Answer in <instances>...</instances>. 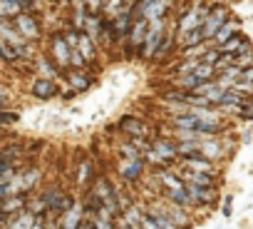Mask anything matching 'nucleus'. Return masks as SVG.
Wrapping results in <instances>:
<instances>
[{
    "instance_id": "obj_1",
    "label": "nucleus",
    "mask_w": 253,
    "mask_h": 229,
    "mask_svg": "<svg viewBox=\"0 0 253 229\" xmlns=\"http://www.w3.org/2000/svg\"><path fill=\"white\" fill-rule=\"evenodd\" d=\"M147 165L157 167V170H171L179 165V150H176V140L174 137H157L152 140V150L147 152Z\"/></svg>"
},
{
    "instance_id": "obj_2",
    "label": "nucleus",
    "mask_w": 253,
    "mask_h": 229,
    "mask_svg": "<svg viewBox=\"0 0 253 229\" xmlns=\"http://www.w3.org/2000/svg\"><path fill=\"white\" fill-rule=\"evenodd\" d=\"M147 160L139 157V160H117V179L126 187H134V184H142L147 179Z\"/></svg>"
},
{
    "instance_id": "obj_3",
    "label": "nucleus",
    "mask_w": 253,
    "mask_h": 229,
    "mask_svg": "<svg viewBox=\"0 0 253 229\" xmlns=\"http://www.w3.org/2000/svg\"><path fill=\"white\" fill-rule=\"evenodd\" d=\"M167 33H169L167 20H152V23H149L147 40H144V45H142V50H139V60H142V62H154V57H157V53H159V48H162Z\"/></svg>"
},
{
    "instance_id": "obj_4",
    "label": "nucleus",
    "mask_w": 253,
    "mask_h": 229,
    "mask_svg": "<svg viewBox=\"0 0 253 229\" xmlns=\"http://www.w3.org/2000/svg\"><path fill=\"white\" fill-rule=\"evenodd\" d=\"M40 197L45 199V204H47V212L50 214H55V217H65L77 202H75V197L70 194V192H65L62 187H47V189H42L40 192Z\"/></svg>"
},
{
    "instance_id": "obj_5",
    "label": "nucleus",
    "mask_w": 253,
    "mask_h": 229,
    "mask_svg": "<svg viewBox=\"0 0 253 229\" xmlns=\"http://www.w3.org/2000/svg\"><path fill=\"white\" fill-rule=\"evenodd\" d=\"M233 18V13H231V8L226 5V3H218V0H213V5H211V13H209V18H206V23H204V38H206V43H211L213 38H216V33L228 23Z\"/></svg>"
},
{
    "instance_id": "obj_6",
    "label": "nucleus",
    "mask_w": 253,
    "mask_h": 229,
    "mask_svg": "<svg viewBox=\"0 0 253 229\" xmlns=\"http://www.w3.org/2000/svg\"><path fill=\"white\" fill-rule=\"evenodd\" d=\"M147 33H149V20L139 15V18L134 20L129 35H126V40L122 43L126 57H139V50H142V45H144V40H147Z\"/></svg>"
},
{
    "instance_id": "obj_7",
    "label": "nucleus",
    "mask_w": 253,
    "mask_h": 229,
    "mask_svg": "<svg viewBox=\"0 0 253 229\" xmlns=\"http://www.w3.org/2000/svg\"><path fill=\"white\" fill-rule=\"evenodd\" d=\"M157 204H159V209L179 227V229H194V224H196V219H194V212L191 209H186V207H179V204H174V202H167L162 194L154 199Z\"/></svg>"
},
{
    "instance_id": "obj_8",
    "label": "nucleus",
    "mask_w": 253,
    "mask_h": 229,
    "mask_svg": "<svg viewBox=\"0 0 253 229\" xmlns=\"http://www.w3.org/2000/svg\"><path fill=\"white\" fill-rule=\"evenodd\" d=\"M50 60L55 62V67H57L60 72L70 70L72 48L67 45V40H65L62 30H57V33H52V35H50Z\"/></svg>"
},
{
    "instance_id": "obj_9",
    "label": "nucleus",
    "mask_w": 253,
    "mask_h": 229,
    "mask_svg": "<svg viewBox=\"0 0 253 229\" xmlns=\"http://www.w3.org/2000/svg\"><path fill=\"white\" fill-rule=\"evenodd\" d=\"M117 130L124 135V140H134V137H152V127L137 117V114H122V117L117 120Z\"/></svg>"
},
{
    "instance_id": "obj_10",
    "label": "nucleus",
    "mask_w": 253,
    "mask_h": 229,
    "mask_svg": "<svg viewBox=\"0 0 253 229\" xmlns=\"http://www.w3.org/2000/svg\"><path fill=\"white\" fill-rule=\"evenodd\" d=\"M13 25L18 28V33L28 40V43H38L42 38V25H40V18L35 13H20Z\"/></svg>"
},
{
    "instance_id": "obj_11",
    "label": "nucleus",
    "mask_w": 253,
    "mask_h": 229,
    "mask_svg": "<svg viewBox=\"0 0 253 229\" xmlns=\"http://www.w3.org/2000/svg\"><path fill=\"white\" fill-rule=\"evenodd\" d=\"M179 167L191 170V172H206V174H213V177H221V170H223L221 165H216V162H211V160H206V157H201V155L179 160Z\"/></svg>"
},
{
    "instance_id": "obj_12",
    "label": "nucleus",
    "mask_w": 253,
    "mask_h": 229,
    "mask_svg": "<svg viewBox=\"0 0 253 229\" xmlns=\"http://www.w3.org/2000/svg\"><path fill=\"white\" fill-rule=\"evenodd\" d=\"M174 0H152L149 5H144L142 10H139V15L142 18H147L149 23L152 20H167L169 18V13L174 10Z\"/></svg>"
},
{
    "instance_id": "obj_13",
    "label": "nucleus",
    "mask_w": 253,
    "mask_h": 229,
    "mask_svg": "<svg viewBox=\"0 0 253 229\" xmlns=\"http://www.w3.org/2000/svg\"><path fill=\"white\" fill-rule=\"evenodd\" d=\"M30 92H33L35 100L47 102V100H52V97L60 95V85L55 80H50V77H35L33 85H30Z\"/></svg>"
},
{
    "instance_id": "obj_14",
    "label": "nucleus",
    "mask_w": 253,
    "mask_h": 229,
    "mask_svg": "<svg viewBox=\"0 0 253 229\" xmlns=\"http://www.w3.org/2000/svg\"><path fill=\"white\" fill-rule=\"evenodd\" d=\"M65 80H67L72 92H87L92 87V82H94V77L89 75V67H84V70H65Z\"/></svg>"
},
{
    "instance_id": "obj_15",
    "label": "nucleus",
    "mask_w": 253,
    "mask_h": 229,
    "mask_svg": "<svg viewBox=\"0 0 253 229\" xmlns=\"http://www.w3.org/2000/svg\"><path fill=\"white\" fill-rule=\"evenodd\" d=\"M75 172H77V174H75V182H77L80 187H87V189H89V187L94 184V179L99 177V174H97V165H94V160H89V157L80 160Z\"/></svg>"
},
{
    "instance_id": "obj_16",
    "label": "nucleus",
    "mask_w": 253,
    "mask_h": 229,
    "mask_svg": "<svg viewBox=\"0 0 253 229\" xmlns=\"http://www.w3.org/2000/svg\"><path fill=\"white\" fill-rule=\"evenodd\" d=\"M223 55H241V53H246V50H253V43H251V38L246 35V33H236L231 40H226L221 48H218Z\"/></svg>"
},
{
    "instance_id": "obj_17",
    "label": "nucleus",
    "mask_w": 253,
    "mask_h": 229,
    "mask_svg": "<svg viewBox=\"0 0 253 229\" xmlns=\"http://www.w3.org/2000/svg\"><path fill=\"white\" fill-rule=\"evenodd\" d=\"M77 50L82 53V57L87 60V65H94L97 57H99V43L92 40L87 33H80V45H77Z\"/></svg>"
},
{
    "instance_id": "obj_18",
    "label": "nucleus",
    "mask_w": 253,
    "mask_h": 229,
    "mask_svg": "<svg viewBox=\"0 0 253 229\" xmlns=\"http://www.w3.org/2000/svg\"><path fill=\"white\" fill-rule=\"evenodd\" d=\"M176 45H179V38H176V28H169V33H167V38H164V43H162V48H159V53H157L154 62H167V60H169V57L174 55Z\"/></svg>"
},
{
    "instance_id": "obj_19",
    "label": "nucleus",
    "mask_w": 253,
    "mask_h": 229,
    "mask_svg": "<svg viewBox=\"0 0 253 229\" xmlns=\"http://www.w3.org/2000/svg\"><path fill=\"white\" fill-rule=\"evenodd\" d=\"M84 217H87L84 214V207L82 204H75L65 217H60V229H80V224H82Z\"/></svg>"
},
{
    "instance_id": "obj_20",
    "label": "nucleus",
    "mask_w": 253,
    "mask_h": 229,
    "mask_svg": "<svg viewBox=\"0 0 253 229\" xmlns=\"http://www.w3.org/2000/svg\"><path fill=\"white\" fill-rule=\"evenodd\" d=\"M238 30H241V20H238V18H231V20L216 33V38L211 40V45H213V48H221V45H223L226 40H231Z\"/></svg>"
},
{
    "instance_id": "obj_21",
    "label": "nucleus",
    "mask_w": 253,
    "mask_h": 229,
    "mask_svg": "<svg viewBox=\"0 0 253 229\" xmlns=\"http://www.w3.org/2000/svg\"><path fill=\"white\" fill-rule=\"evenodd\" d=\"M35 219H38V217H35L30 209H23V212L8 217V229H33Z\"/></svg>"
},
{
    "instance_id": "obj_22",
    "label": "nucleus",
    "mask_w": 253,
    "mask_h": 229,
    "mask_svg": "<svg viewBox=\"0 0 253 229\" xmlns=\"http://www.w3.org/2000/svg\"><path fill=\"white\" fill-rule=\"evenodd\" d=\"M206 38H204V30L196 28V30H189V33H179V50L184 48H196V45H204Z\"/></svg>"
},
{
    "instance_id": "obj_23",
    "label": "nucleus",
    "mask_w": 253,
    "mask_h": 229,
    "mask_svg": "<svg viewBox=\"0 0 253 229\" xmlns=\"http://www.w3.org/2000/svg\"><path fill=\"white\" fill-rule=\"evenodd\" d=\"M144 207H147V212H149V214H152V217L157 219L159 229H179V227H176V224H174V222H171V219H169V217H167V214H164L162 209H159V204H157L154 199H152V202H147Z\"/></svg>"
},
{
    "instance_id": "obj_24",
    "label": "nucleus",
    "mask_w": 253,
    "mask_h": 229,
    "mask_svg": "<svg viewBox=\"0 0 253 229\" xmlns=\"http://www.w3.org/2000/svg\"><path fill=\"white\" fill-rule=\"evenodd\" d=\"M0 60H5L8 65H18L23 57H20V53L8 43V40H3V38H0Z\"/></svg>"
},
{
    "instance_id": "obj_25",
    "label": "nucleus",
    "mask_w": 253,
    "mask_h": 229,
    "mask_svg": "<svg viewBox=\"0 0 253 229\" xmlns=\"http://www.w3.org/2000/svg\"><path fill=\"white\" fill-rule=\"evenodd\" d=\"M35 70L40 72V77H50V80H55V75L60 72L50 57H38V62H35Z\"/></svg>"
},
{
    "instance_id": "obj_26",
    "label": "nucleus",
    "mask_w": 253,
    "mask_h": 229,
    "mask_svg": "<svg viewBox=\"0 0 253 229\" xmlns=\"http://www.w3.org/2000/svg\"><path fill=\"white\" fill-rule=\"evenodd\" d=\"M126 5V0H107V5H104V18H117L119 15V10Z\"/></svg>"
},
{
    "instance_id": "obj_27",
    "label": "nucleus",
    "mask_w": 253,
    "mask_h": 229,
    "mask_svg": "<svg viewBox=\"0 0 253 229\" xmlns=\"http://www.w3.org/2000/svg\"><path fill=\"white\" fill-rule=\"evenodd\" d=\"M236 57V65L241 67V70H246V67H253V50H246V53H241V55H233Z\"/></svg>"
},
{
    "instance_id": "obj_28",
    "label": "nucleus",
    "mask_w": 253,
    "mask_h": 229,
    "mask_svg": "<svg viewBox=\"0 0 253 229\" xmlns=\"http://www.w3.org/2000/svg\"><path fill=\"white\" fill-rule=\"evenodd\" d=\"M221 57H223V53H221L218 48H211V50H209V53L201 57V62H206V65H213V67H216Z\"/></svg>"
},
{
    "instance_id": "obj_29",
    "label": "nucleus",
    "mask_w": 253,
    "mask_h": 229,
    "mask_svg": "<svg viewBox=\"0 0 253 229\" xmlns=\"http://www.w3.org/2000/svg\"><path fill=\"white\" fill-rule=\"evenodd\" d=\"M84 5L89 13H104V5H107V0H84Z\"/></svg>"
},
{
    "instance_id": "obj_30",
    "label": "nucleus",
    "mask_w": 253,
    "mask_h": 229,
    "mask_svg": "<svg viewBox=\"0 0 253 229\" xmlns=\"http://www.w3.org/2000/svg\"><path fill=\"white\" fill-rule=\"evenodd\" d=\"M13 122H18V112L0 110V125H13Z\"/></svg>"
},
{
    "instance_id": "obj_31",
    "label": "nucleus",
    "mask_w": 253,
    "mask_h": 229,
    "mask_svg": "<svg viewBox=\"0 0 253 229\" xmlns=\"http://www.w3.org/2000/svg\"><path fill=\"white\" fill-rule=\"evenodd\" d=\"M142 227L144 229H159V224H157V219L147 212V207H144V214H142Z\"/></svg>"
},
{
    "instance_id": "obj_32",
    "label": "nucleus",
    "mask_w": 253,
    "mask_h": 229,
    "mask_svg": "<svg viewBox=\"0 0 253 229\" xmlns=\"http://www.w3.org/2000/svg\"><path fill=\"white\" fill-rule=\"evenodd\" d=\"M8 100H10V90H8L5 85H0V110L8 105Z\"/></svg>"
},
{
    "instance_id": "obj_33",
    "label": "nucleus",
    "mask_w": 253,
    "mask_h": 229,
    "mask_svg": "<svg viewBox=\"0 0 253 229\" xmlns=\"http://www.w3.org/2000/svg\"><path fill=\"white\" fill-rule=\"evenodd\" d=\"M241 82H251V85H253V67H246V70L241 72Z\"/></svg>"
},
{
    "instance_id": "obj_34",
    "label": "nucleus",
    "mask_w": 253,
    "mask_h": 229,
    "mask_svg": "<svg viewBox=\"0 0 253 229\" xmlns=\"http://www.w3.org/2000/svg\"><path fill=\"white\" fill-rule=\"evenodd\" d=\"M33 229H47V224H45V217H38V219H35V224H33Z\"/></svg>"
},
{
    "instance_id": "obj_35",
    "label": "nucleus",
    "mask_w": 253,
    "mask_h": 229,
    "mask_svg": "<svg viewBox=\"0 0 253 229\" xmlns=\"http://www.w3.org/2000/svg\"><path fill=\"white\" fill-rule=\"evenodd\" d=\"M0 229H8V214L0 212Z\"/></svg>"
},
{
    "instance_id": "obj_36",
    "label": "nucleus",
    "mask_w": 253,
    "mask_h": 229,
    "mask_svg": "<svg viewBox=\"0 0 253 229\" xmlns=\"http://www.w3.org/2000/svg\"><path fill=\"white\" fill-rule=\"evenodd\" d=\"M223 214H226V217L231 214V194L226 197V204H223Z\"/></svg>"
},
{
    "instance_id": "obj_37",
    "label": "nucleus",
    "mask_w": 253,
    "mask_h": 229,
    "mask_svg": "<svg viewBox=\"0 0 253 229\" xmlns=\"http://www.w3.org/2000/svg\"><path fill=\"white\" fill-rule=\"evenodd\" d=\"M15 3H18V0H15Z\"/></svg>"
}]
</instances>
